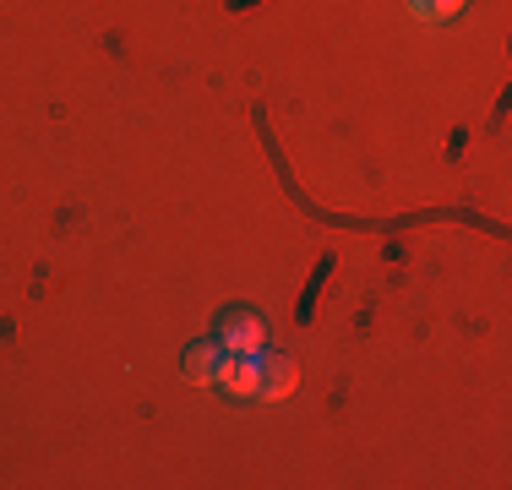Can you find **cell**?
<instances>
[{"instance_id": "4", "label": "cell", "mask_w": 512, "mask_h": 490, "mask_svg": "<svg viewBox=\"0 0 512 490\" xmlns=\"http://www.w3.org/2000/svg\"><path fill=\"white\" fill-rule=\"evenodd\" d=\"M463 6L469 0H409V11L420 22H453V17H463Z\"/></svg>"}, {"instance_id": "1", "label": "cell", "mask_w": 512, "mask_h": 490, "mask_svg": "<svg viewBox=\"0 0 512 490\" xmlns=\"http://www.w3.org/2000/svg\"><path fill=\"white\" fill-rule=\"evenodd\" d=\"M218 349L229 354V360H246V354H262L267 349V316L262 311H246V305H229L224 316H218Z\"/></svg>"}, {"instance_id": "2", "label": "cell", "mask_w": 512, "mask_h": 490, "mask_svg": "<svg viewBox=\"0 0 512 490\" xmlns=\"http://www.w3.org/2000/svg\"><path fill=\"white\" fill-rule=\"evenodd\" d=\"M300 382V365L289 360V354H278V349H262L256 354V376H251V398H267V403H278V398H289Z\"/></svg>"}, {"instance_id": "3", "label": "cell", "mask_w": 512, "mask_h": 490, "mask_svg": "<svg viewBox=\"0 0 512 490\" xmlns=\"http://www.w3.org/2000/svg\"><path fill=\"white\" fill-rule=\"evenodd\" d=\"M180 371H186V382H197V387H218L224 371H229V354L218 349V343H191Z\"/></svg>"}]
</instances>
